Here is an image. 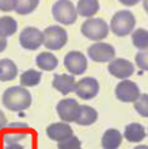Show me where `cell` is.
Instances as JSON below:
<instances>
[{
  "instance_id": "1",
  "label": "cell",
  "mask_w": 148,
  "mask_h": 149,
  "mask_svg": "<svg viewBox=\"0 0 148 149\" xmlns=\"http://www.w3.org/2000/svg\"><path fill=\"white\" fill-rule=\"evenodd\" d=\"M3 104L10 111H25L31 106L33 98L31 94L22 86L10 87L3 94Z\"/></svg>"
},
{
  "instance_id": "2",
  "label": "cell",
  "mask_w": 148,
  "mask_h": 149,
  "mask_svg": "<svg viewBox=\"0 0 148 149\" xmlns=\"http://www.w3.org/2000/svg\"><path fill=\"white\" fill-rule=\"evenodd\" d=\"M136 26V18L129 10H120L110 20V30L117 37H126L132 34Z\"/></svg>"
},
{
  "instance_id": "3",
  "label": "cell",
  "mask_w": 148,
  "mask_h": 149,
  "mask_svg": "<svg viewBox=\"0 0 148 149\" xmlns=\"http://www.w3.org/2000/svg\"><path fill=\"white\" fill-rule=\"evenodd\" d=\"M110 27L107 26L102 18H88L83 22L80 31L87 39L95 41V42H102L109 34Z\"/></svg>"
},
{
  "instance_id": "4",
  "label": "cell",
  "mask_w": 148,
  "mask_h": 149,
  "mask_svg": "<svg viewBox=\"0 0 148 149\" xmlns=\"http://www.w3.org/2000/svg\"><path fill=\"white\" fill-rule=\"evenodd\" d=\"M52 15L61 24H74L78 19V11L71 0H57L52 7Z\"/></svg>"
},
{
  "instance_id": "5",
  "label": "cell",
  "mask_w": 148,
  "mask_h": 149,
  "mask_svg": "<svg viewBox=\"0 0 148 149\" xmlns=\"http://www.w3.org/2000/svg\"><path fill=\"white\" fill-rule=\"evenodd\" d=\"M43 46L48 50H60L68 42L67 30L61 26H49L43 30Z\"/></svg>"
},
{
  "instance_id": "6",
  "label": "cell",
  "mask_w": 148,
  "mask_h": 149,
  "mask_svg": "<svg viewBox=\"0 0 148 149\" xmlns=\"http://www.w3.org/2000/svg\"><path fill=\"white\" fill-rule=\"evenodd\" d=\"M114 94L118 100L124 103H135L140 98V88L135 81L132 80H122L116 86Z\"/></svg>"
},
{
  "instance_id": "7",
  "label": "cell",
  "mask_w": 148,
  "mask_h": 149,
  "mask_svg": "<svg viewBox=\"0 0 148 149\" xmlns=\"http://www.w3.org/2000/svg\"><path fill=\"white\" fill-rule=\"evenodd\" d=\"M87 54L95 63H110L116 57V49L110 43L95 42L87 49Z\"/></svg>"
},
{
  "instance_id": "8",
  "label": "cell",
  "mask_w": 148,
  "mask_h": 149,
  "mask_svg": "<svg viewBox=\"0 0 148 149\" xmlns=\"http://www.w3.org/2000/svg\"><path fill=\"white\" fill-rule=\"evenodd\" d=\"M64 67L67 68V71L69 72V74L74 76H79L83 74L87 71V58L82 52L78 50H71L68 52L64 57Z\"/></svg>"
},
{
  "instance_id": "9",
  "label": "cell",
  "mask_w": 148,
  "mask_h": 149,
  "mask_svg": "<svg viewBox=\"0 0 148 149\" xmlns=\"http://www.w3.org/2000/svg\"><path fill=\"white\" fill-rule=\"evenodd\" d=\"M30 129L23 122H12L6 126L3 132V141L6 145L8 144H19V141L25 140L29 136Z\"/></svg>"
},
{
  "instance_id": "10",
  "label": "cell",
  "mask_w": 148,
  "mask_h": 149,
  "mask_svg": "<svg viewBox=\"0 0 148 149\" xmlns=\"http://www.w3.org/2000/svg\"><path fill=\"white\" fill-rule=\"evenodd\" d=\"M20 46L26 50H37L41 45H43V34L37 27H25L19 36Z\"/></svg>"
},
{
  "instance_id": "11",
  "label": "cell",
  "mask_w": 148,
  "mask_h": 149,
  "mask_svg": "<svg viewBox=\"0 0 148 149\" xmlns=\"http://www.w3.org/2000/svg\"><path fill=\"white\" fill-rule=\"evenodd\" d=\"M79 109H80V104L75 99L71 98L61 99L56 106V111L59 114L60 119H61V122H65V123H71V122L76 121Z\"/></svg>"
},
{
  "instance_id": "12",
  "label": "cell",
  "mask_w": 148,
  "mask_h": 149,
  "mask_svg": "<svg viewBox=\"0 0 148 149\" xmlns=\"http://www.w3.org/2000/svg\"><path fill=\"white\" fill-rule=\"evenodd\" d=\"M107 71L114 77L128 80V77L135 73V65L126 58H114L107 65Z\"/></svg>"
},
{
  "instance_id": "13",
  "label": "cell",
  "mask_w": 148,
  "mask_h": 149,
  "mask_svg": "<svg viewBox=\"0 0 148 149\" xmlns=\"http://www.w3.org/2000/svg\"><path fill=\"white\" fill-rule=\"evenodd\" d=\"M75 92L79 98L84 100L94 99L99 92V83L94 77H83L79 81H76Z\"/></svg>"
},
{
  "instance_id": "14",
  "label": "cell",
  "mask_w": 148,
  "mask_h": 149,
  "mask_svg": "<svg viewBox=\"0 0 148 149\" xmlns=\"http://www.w3.org/2000/svg\"><path fill=\"white\" fill-rule=\"evenodd\" d=\"M46 134L48 137L53 140V141L61 142L68 140L69 137L74 136V130L68 123L65 122H55L46 127Z\"/></svg>"
},
{
  "instance_id": "15",
  "label": "cell",
  "mask_w": 148,
  "mask_h": 149,
  "mask_svg": "<svg viewBox=\"0 0 148 149\" xmlns=\"http://www.w3.org/2000/svg\"><path fill=\"white\" fill-rule=\"evenodd\" d=\"M52 86L55 90H57L59 92L67 95L74 92L76 88V81H75L74 74H68V73H56L53 76V83Z\"/></svg>"
},
{
  "instance_id": "16",
  "label": "cell",
  "mask_w": 148,
  "mask_h": 149,
  "mask_svg": "<svg viewBox=\"0 0 148 149\" xmlns=\"http://www.w3.org/2000/svg\"><path fill=\"white\" fill-rule=\"evenodd\" d=\"M35 64L41 71L49 72V71H55L57 65H59V60L53 53L51 52H42L37 56L35 58Z\"/></svg>"
},
{
  "instance_id": "17",
  "label": "cell",
  "mask_w": 148,
  "mask_h": 149,
  "mask_svg": "<svg viewBox=\"0 0 148 149\" xmlns=\"http://www.w3.org/2000/svg\"><path fill=\"white\" fill-rule=\"evenodd\" d=\"M124 136L117 129H107L102 136V148L103 149H118L122 142Z\"/></svg>"
},
{
  "instance_id": "18",
  "label": "cell",
  "mask_w": 148,
  "mask_h": 149,
  "mask_svg": "<svg viewBox=\"0 0 148 149\" xmlns=\"http://www.w3.org/2000/svg\"><path fill=\"white\" fill-rule=\"evenodd\" d=\"M124 137L129 142H141L145 138V129L141 123H129L125 126Z\"/></svg>"
},
{
  "instance_id": "19",
  "label": "cell",
  "mask_w": 148,
  "mask_h": 149,
  "mask_svg": "<svg viewBox=\"0 0 148 149\" xmlns=\"http://www.w3.org/2000/svg\"><path fill=\"white\" fill-rule=\"evenodd\" d=\"M18 76V67L10 58L0 60V81H11Z\"/></svg>"
},
{
  "instance_id": "20",
  "label": "cell",
  "mask_w": 148,
  "mask_h": 149,
  "mask_svg": "<svg viewBox=\"0 0 148 149\" xmlns=\"http://www.w3.org/2000/svg\"><path fill=\"white\" fill-rule=\"evenodd\" d=\"M98 119V113L95 109H93L91 106H80L79 109V114L76 118V123L80 126H90L95 123Z\"/></svg>"
},
{
  "instance_id": "21",
  "label": "cell",
  "mask_w": 148,
  "mask_h": 149,
  "mask_svg": "<svg viewBox=\"0 0 148 149\" xmlns=\"http://www.w3.org/2000/svg\"><path fill=\"white\" fill-rule=\"evenodd\" d=\"M76 11H78V15L83 18H93L99 11V1L98 0H79Z\"/></svg>"
},
{
  "instance_id": "22",
  "label": "cell",
  "mask_w": 148,
  "mask_h": 149,
  "mask_svg": "<svg viewBox=\"0 0 148 149\" xmlns=\"http://www.w3.org/2000/svg\"><path fill=\"white\" fill-rule=\"evenodd\" d=\"M42 77V72L35 69H27L20 74V86L22 87H35L38 86Z\"/></svg>"
},
{
  "instance_id": "23",
  "label": "cell",
  "mask_w": 148,
  "mask_h": 149,
  "mask_svg": "<svg viewBox=\"0 0 148 149\" xmlns=\"http://www.w3.org/2000/svg\"><path fill=\"white\" fill-rule=\"evenodd\" d=\"M132 43L133 46L139 49V52L148 49V30L145 29H136L132 33Z\"/></svg>"
},
{
  "instance_id": "24",
  "label": "cell",
  "mask_w": 148,
  "mask_h": 149,
  "mask_svg": "<svg viewBox=\"0 0 148 149\" xmlns=\"http://www.w3.org/2000/svg\"><path fill=\"white\" fill-rule=\"evenodd\" d=\"M18 30V23L11 16H1L0 18V34L3 37H11L14 36Z\"/></svg>"
},
{
  "instance_id": "25",
  "label": "cell",
  "mask_w": 148,
  "mask_h": 149,
  "mask_svg": "<svg viewBox=\"0 0 148 149\" xmlns=\"http://www.w3.org/2000/svg\"><path fill=\"white\" fill-rule=\"evenodd\" d=\"M39 0H15V10L14 11L19 15H29L35 11L38 7Z\"/></svg>"
},
{
  "instance_id": "26",
  "label": "cell",
  "mask_w": 148,
  "mask_h": 149,
  "mask_svg": "<svg viewBox=\"0 0 148 149\" xmlns=\"http://www.w3.org/2000/svg\"><path fill=\"white\" fill-rule=\"evenodd\" d=\"M135 110L137 114H140L141 117L148 118V94H141L140 98L135 102Z\"/></svg>"
},
{
  "instance_id": "27",
  "label": "cell",
  "mask_w": 148,
  "mask_h": 149,
  "mask_svg": "<svg viewBox=\"0 0 148 149\" xmlns=\"http://www.w3.org/2000/svg\"><path fill=\"white\" fill-rule=\"evenodd\" d=\"M59 149H82V142L76 136H72L65 141H61L57 144Z\"/></svg>"
},
{
  "instance_id": "28",
  "label": "cell",
  "mask_w": 148,
  "mask_h": 149,
  "mask_svg": "<svg viewBox=\"0 0 148 149\" xmlns=\"http://www.w3.org/2000/svg\"><path fill=\"white\" fill-rule=\"evenodd\" d=\"M135 61H136V65L140 68L141 71L148 72V49L139 52L136 57H135Z\"/></svg>"
},
{
  "instance_id": "29",
  "label": "cell",
  "mask_w": 148,
  "mask_h": 149,
  "mask_svg": "<svg viewBox=\"0 0 148 149\" xmlns=\"http://www.w3.org/2000/svg\"><path fill=\"white\" fill-rule=\"evenodd\" d=\"M15 10V0H0V11L10 12Z\"/></svg>"
},
{
  "instance_id": "30",
  "label": "cell",
  "mask_w": 148,
  "mask_h": 149,
  "mask_svg": "<svg viewBox=\"0 0 148 149\" xmlns=\"http://www.w3.org/2000/svg\"><path fill=\"white\" fill-rule=\"evenodd\" d=\"M118 1L125 7H133V6L140 3V0H118Z\"/></svg>"
},
{
  "instance_id": "31",
  "label": "cell",
  "mask_w": 148,
  "mask_h": 149,
  "mask_svg": "<svg viewBox=\"0 0 148 149\" xmlns=\"http://www.w3.org/2000/svg\"><path fill=\"white\" fill-rule=\"evenodd\" d=\"M6 126H7V118H6L3 111L0 110V132L6 129Z\"/></svg>"
},
{
  "instance_id": "32",
  "label": "cell",
  "mask_w": 148,
  "mask_h": 149,
  "mask_svg": "<svg viewBox=\"0 0 148 149\" xmlns=\"http://www.w3.org/2000/svg\"><path fill=\"white\" fill-rule=\"evenodd\" d=\"M6 47H7V38L0 34V53L6 50Z\"/></svg>"
},
{
  "instance_id": "33",
  "label": "cell",
  "mask_w": 148,
  "mask_h": 149,
  "mask_svg": "<svg viewBox=\"0 0 148 149\" xmlns=\"http://www.w3.org/2000/svg\"><path fill=\"white\" fill-rule=\"evenodd\" d=\"M3 149H25V146H22L20 144H8V145H4Z\"/></svg>"
},
{
  "instance_id": "34",
  "label": "cell",
  "mask_w": 148,
  "mask_h": 149,
  "mask_svg": "<svg viewBox=\"0 0 148 149\" xmlns=\"http://www.w3.org/2000/svg\"><path fill=\"white\" fill-rule=\"evenodd\" d=\"M143 7H144L145 12L148 14V0H143Z\"/></svg>"
},
{
  "instance_id": "35",
  "label": "cell",
  "mask_w": 148,
  "mask_h": 149,
  "mask_svg": "<svg viewBox=\"0 0 148 149\" xmlns=\"http://www.w3.org/2000/svg\"><path fill=\"white\" fill-rule=\"evenodd\" d=\"M133 149H148V145H137V146H135Z\"/></svg>"
}]
</instances>
